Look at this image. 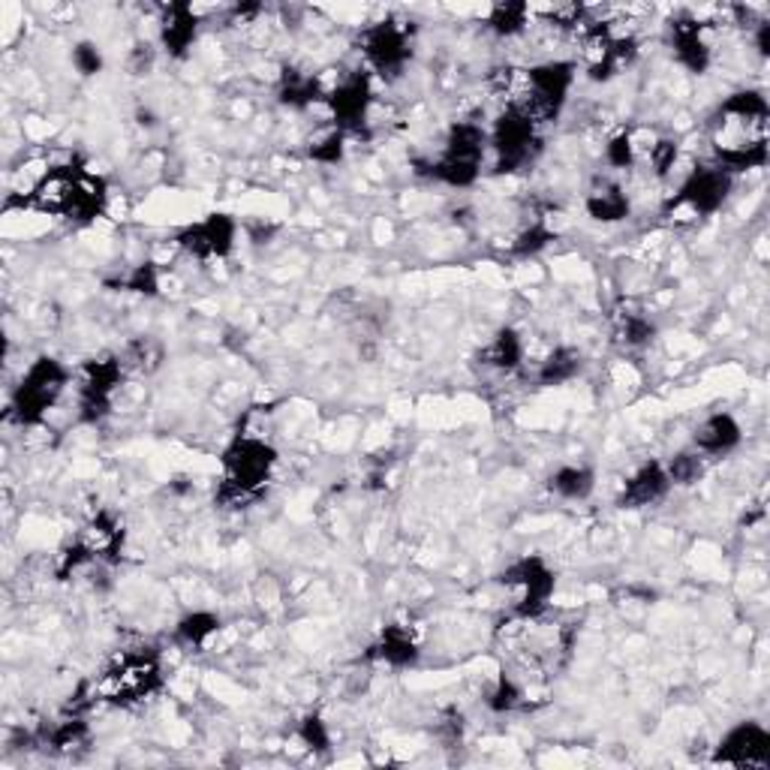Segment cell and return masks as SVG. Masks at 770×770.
I'll list each match as a JSON object with an SVG mask.
<instances>
[{
	"label": "cell",
	"mask_w": 770,
	"mask_h": 770,
	"mask_svg": "<svg viewBox=\"0 0 770 770\" xmlns=\"http://www.w3.org/2000/svg\"><path fill=\"white\" fill-rule=\"evenodd\" d=\"M713 148L726 172L761 170L768 163V100L759 91L731 94L719 106Z\"/></svg>",
	"instance_id": "obj_1"
},
{
	"label": "cell",
	"mask_w": 770,
	"mask_h": 770,
	"mask_svg": "<svg viewBox=\"0 0 770 770\" xmlns=\"http://www.w3.org/2000/svg\"><path fill=\"white\" fill-rule=\"evenodd\" d=\"M106 184L85 170H52L31 193L40 212L61 214L70 220H94L106 208Z\"/></svg>",
	"instance_id": "obj_2"
},
{
	"label": "cell",
	"mask_w": 770,
	"mask_h": 770,
	"mask_svg": "<svg viewBox=\"0 0 770 770\" xmlns=\"http://www.w3.org/2000/svg\"><path fill=\"white\" fill-rule=\"evenodd\" d=\"M277 464V452L265 440L242 437L223 454V503L238 506L254 500L263 485L271 479Z\"/></svg>",
	"instance_id": "obj_3"
},
{
	"label": "cell",
	"mask_w": 770,
	"mask_h": 770,
	"mask_svg": "<svg viewBox=\"0 0 770 770\" xmlns=\"http://www.w3.org/2000/svg\"><path fill=\"white\" fill-rule=\"evenodd\" d=\"M66 380H70V370L61 365L58 359H37L31 368L24 370L19 389L12 394V412L19 415L22 424H33L43 419L45 410H52L58 398L64 394Z\"/></svg>",
	"instance_id": "obj_4"
},
{
	"label": "cell",
	"mask_w": 770,
	"mask_h": 770,
	"mask_svg": "<svg viewBox=\"0 0 770 770\" xmlns=\"http://www.w3.org/2000/svg\"><path fill=\"white\" fill-rule=\"evenodd\" d=\"M485 148V130L475 127V124H466V121L464 124H454L449 138H445L443 154H440V160H433L431 175L437 181H443V184H452V187H466L479 175Z\"/></svg>",
	"instance_id": "obj_5"
},
{
	"label": "cell",
	"mask_w": 770,
	"mask_h": 770,
	"mask_svg": "<svg viewBox=\"0 0 770 770\" xmlns=\"http://www.w3.org/2000/svg\"><path fill=\"white\" fill-rule=\"evenodd\" d=\"M536 117L527 109L506 106L503 115L494 121V130L487 136V145L494 151L496 172H515L530 163L533 148L538 145Z\"/></svg>",
	"instance_id": "obj_6"
},
{
	"label": "cell",
	"mask_w": 770,
	"mask_h": 770,
	"mask_svg": "<svg viewBox=\"0 0 770 770\" xmlns=\"http://www.w3.org/2000/svg\"><path fill=\"white\" fill-rule=\"evenodd\" d=\"M503 584L517 593L515 614L521 620H536L538 614L545 612L551 593H554V572L548 569V563L542 557H524L512 563L503 572Z\"/></svg>",
	"instance_id": "obj_7"
},
{
	"label": "cell",
	"mask_w": 770,
	"mask_h": 770,
	"mask_svg": "<svg viewBox=\"0 0 770 770\" xmlns=\"http://www.w3.org/2000/svg\"><path fill=\"white\" fill-rule=\"evenodd\" d=\"M160 665L151 654H121L115 665L109 668L103 684H100V696L112 698V701H138L145 698L157 686Z\"/></svg>",
	"instance_id": "obj_8"
},
{
	"label": "cell",
	"mask_w": 770,
	"mask_h": 770,
	"mask_svg": "<svg viewBox=\"0 0 770 770\" xmlns=\"http://www.w3.org/2000/svg\"><path fill=\"white\" fill-rule=\"evenodd\" d=\"M728 191H731V172L722 166H696L689 172L675 196V212H686L689 217H705L713 214L726 202Z\"/></svg>",
	"instance_id": "obj_9"
},
{
	"label": "cell",
	"mask_w": 770,
	"mask_h": 770,
	"mask_svg": "<svg viewBox=\"0 0 770 770\" xmlns=\"http://www.w3.org/2000/svg\"><path fill=\"white\" fill-rule=\"evenodd\" d=\"M361 52L373 70L382 75H398L410 58V37L401 24L380 22L361 33Z\"/></svg>",
	"instance_id": "obj_10"
},
{
	"label": "cell",
	"mask_w": 770,
	"mask_h": 770,
	"mask_svg": "<svg viewBox=\"0 0 770 770\" xmlns=\"http://www.w3.org/2000/svg\"><path fill=\"white\" fill-rule=\"evenodd\" d=\"M124 377V365L117 359H100L91 361L82 377V389H79V407H82V419L85 422H96L103 419L112 407L115 389L121 386Z\"/></svg>",
	"instance_id": "obj_11"
},
{
	"label": "cell",
	"mask_w": 770,
	"mask_h": 770,
	"mask_svg": "<svg viewBox=\"0 0 770 770\" xmlns=\"http://www.w3.org/2000/svg\"><path fill=\"white\" fill-rule=\"evenodd\" d=\"M235 220L229 214H205L178 235V244L199 259H220L235 247Z\"/></svg>",
	"instance_id": "obj_12"
},
{
	"label": "cell",
	"mask_w": 770,
	"mask_h": 770,
	"mask_svg": "<svg viewBox=\"0 0 770 770\" xmlns=\"http://www.w3.org/2000/svg\"><path fill=\"white\" fill-rule=\"evenodd\" d=\"M717 761L731 768H768L770 731L759 722H740L722 738Z\"/></svg>",
	"instance_id": "obj_13"
},
{
	"label": "cell",
	"mask_w": 770,
	"mask_h": 770,
	"mask_svg": "<svg viewBox=\"0 0 770 770\" xmlns=\"http://www.w3.org/2000/svg\"><path fill=\"white\" fill-rule=\"evenodd\" d=\"M671 43H675L677 61L689 70V73H705L710 66V45L705 40V24L686 16L671 24Z\"/></svg>",
	"instance_id": "obj_14"
},
{
	"label": "cell",
	"mask_w": 770,
	"mask_h": 770,
	"mask_svg": "<svg viewBox=\"0 0 770 770\" xmlns=\"http://www.w3.org/2000/svg\"><path fill=\"white\" fill-rule=\"evenodd\" d=\"M671 487V479H668V470L659 464H644L635 475H629L623 482L620 491V506L623 509H641L650 506L656 500H663L665 491Z\"/></svg>",
	"instance_id": "obj_15"
},
{
	"label": "cell",
	"mask_w": 770,
	"mask_h": 770,
	"mask_svg": "<svg viewBox=\"0 0 770 770\" xmlns=\"http://www.w3.org/2000/svg\"><path fill=\"white\" fill-rule=\"evenodd\" d=\"M196 31H199V19L191 7L184 3H172L163 10V19H160V40L166 45L170 54H184L196 40Z\"/></svg>",
	"instance_id": "obj_16"
},
{
	"label": "cell",
	"mask_w": 770,
	"mask_h": 770,
	"mask_svg": "<svg viewBox=\"0 0 770 770\" xmlns=\"http://www.w3.org/2000/svg\"><path fill=\"white\" fill-rule=\"evenodd\" d=\"M740 424L728 412H717L696 428V449L701 454H726L740 443Z\"/></svg>",
	"instance_id": "obj_17"
},
{
	"label": "cell",
	"mask_w": 770,
	"mask_h": 770,
	"mask_svg": "<svg viewBox=\"0 0 770 770\" xmlns=\"http://www.w3.org/2000/svg\"><path fill=\"white\" fill-rule=\"evenodd\" d=\"M587 212H591L593 220L617 223L629 214V196L617 184H599L587 196Z\"/></svg>",
	"instance_id": "obj_18"
},
{
	"label": "cell",
	"mask_w": 770,
	"mask_h": 770,
	"mask_svg": "<svg viewBox=\"0 0 770 770\" xmlns=\"http://www.w3.org/2000/svg\"><path fill=\"white\" fill-rule=\"evenodd\" d=\"M79 542L85 545L88 554L94 559L109 557V554H115V551L121 548V530H117V524L109 515H96L94 521L88 524V530L82 533Z\"/></svg>",
	"instance_id": "obj_19"
},
{
	"label": "cell",
	"mask_w": 770,
	"mask_h": 770,
	"mask_svg": "<svg viewBox=\"0 0 770 770\" xmlns=\"http://www.w3.org/2000/svg\"><path fill=\"white\" fill-rule=\"evenodd\" d=\"M548 485L563 500H584V496H591L596 475L587 466H559L557 473L551 475Z\"/></svg>",
	"instance_id": "obj_20"
},
{
	"label": "cell",
	"mask_w": 770,
	"mask_h": 770,
	"mask_svg": "<svg viewBox=\"0 0 770 770\" xmlns=\"http://www.w3.org/2000/svg\"><path fill=\"white\" fill-rule=\"evenodd\" d=\"M377 656L389 665L415 663V656H419L415 638H412L410 629H403V626H389V629L382 633L380 644H377Z\"/></svg>",
	"instance_id": "obj_21"
},
{
	"label": "cell",
	"mask_w": 770,
	"mask_h": 770,
	"mask_svg": "<svg viewBox=\"0 0 770 770\" xmlns=\"http://www.w3.org/2000/svg\"><path fill=\"white\" fill-rule=\"evenodd\" d=\"M485 359L491 368L515 370L517 365H521V359H524V343H521V338H517L512 328H503V331L491 340V347L485 349Z\"/></svg>",
	"instance_id": "obj_22"
},
{
	"label": "cell",
	"mask_w": 770,
	"mask_h": 770,
	"mask_svg": "<svg viewBox=\"0 0 770 770\" xmlns=\"http://www.w3.org/2000/svg\"><path fill=\"white\" fill-rule=\"evenodd\" d=\"M578 368H581L578 352H575V349L559 347L551 352L548 359L542 361V368H538V380L545 382V386H554V382H566V380H572L575 373H578Z\"/></svg>",
	"instance_id": "obj_23"
},
{
	"label": "cell",
	"mask_w": 770,
	"mask_h": 770,
	"mask_svg": "<svg viewBox=\"0 0 770 770\" xmlns=\"http://www.w3.org/2000/svg\"><path fill=\"white\" fill-rule=\"evenodd\" d=\"M217 629H220V620H217L214 614L193 612L178 623V638L181 641L196 644V647H199V644L208 641Z\"/></svg>",
	"instance_id": "obj_24"
},
{
	"label": "cell",
	"mask_w": 770,
	"mask_h": 770,
	"mask_svg": "<svg viewBox=\"0 0 770 770\" xmlns=\"http://www.w3.org/2000/svg\"><path fill=\"white\" fill-rule=\"evenodd\" d=\"M605 157L612 163L614 170H633L638 163V145H635L633 130H623L617 136L605 145Z\"/></svg>",
	"instance_id": "obj_25"
},
{
	"label": "cell",
	"mask_w": 770,
	"mask_h": 770,
	"mask_svg": "<svg viewBox=\"0 0 770 770\" xmlns=\"http://www.w3.org/2000/svg\"><path fill=\"white\" fill-rule=\"evenodd\" d=\"M527 16L530 7H524V3H503V7H494V12H491V28L496 33H503V37H512V33L524 31Z\"/></svg>",
	"instance_id": "obj_26"
},
{
	"label": "cell",
	"mask_w": 770,
	"mask_h": 770,
	"mask_svg": "<svg viewBox=\"0 0 770 770\" xmlns=\"http://www.w3.org/2000/svg\"><path fill=\"white\" fill-rule=\"evenodd\" d=\"M310 157L319 160V163H338V160L343 157V130H326V133L310 145Z\"/></svg>",
	"instance_id": "obj_27"
},
{
	"label": "cell",
	"mask_w": 770,
	"mask_h": 770,
	"mask_svg": "<svg viewBox=\"0 0 770 770\" xmlns=\"http://www.w3.org/2000/svg\"><path fill=\"white\" fill-rule=\"evenodd\" d=\"M701 454H680V458H675V464L668 466V479H671V485H689V482H696L698 475H701Z\"/></svg>",
	"instance_id": "obj_28"
},
{
	"label": "cell",
	"mask_w": 770,
	"mask_h": 770,
	"mask_svg": "<svg viewBox=\"0 0 770 770\" xmlns=\"http://www.w3.org/2000/svg\"><path fill=\"white\" fill-rule=\"evenodd\" d=\"M73 64L82 75H96L103 70V54L94 43H79L73 49Z\"/></svg>",
	"instance_id": "obj_29"
},
{
	"label": "cell",
	"mask_w": 770,
	"mask_h": 770,
	"mask_svg": "<svg viewBox=\"0 0 770 770\" xmlns=\"http://www.w3.org/2000/svg\"><path fill=\"white\" fill-rule=\"evenodd\" d=\"M623 335H626V343L641 347V343H650V340H654V326L644 317H629L626 319V326H623Z\"/></svg>",
	"instance_id": "obj_30"
},
{
	"label": "cell",
	"mask_w": 770,
	"mask_h": 770,
	"mask_svg": "<svg viewBox=\"0 0 770 770\" xmlns=\"http://www.w3.org/2000/svg\"><path fill=\"white\" fill-rule=\"evenodd\" d=\"M301 738H305L307 747L328 749V731L326 726H322V719L307 717L305 722H301Z\"/></svg>",
	"instance_id": "obj_31"
},
{
	"label": "cell",
	"mask_w": 770,
	"mask_h": 770,
	"mask_svg": "<svg viewBox=\"0 0 770 770\" xmlns=\"http://www.w3.org/2000/svg\"><path fill=\"white\" fill-rule=\"evenodd\" d=\"M127 286L133 292H157V275H154V268H151V265L136 268L133 277L127 280Z\"/></svg>",
	"instance_id": "obj_32"
}]
</instances>
